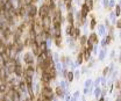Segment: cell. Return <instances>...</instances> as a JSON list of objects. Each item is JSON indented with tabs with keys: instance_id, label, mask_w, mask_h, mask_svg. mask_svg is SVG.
Segmentation results:
<instances>
[{
	"instance_id": "6da1fadb",
	"label": "cell",
	"mask_w": 121,
	"mask_h": 101,
	"mask_svg": "<svg viewBox=\"0 0 121 101\" xmlns=\"http://www.w3.org/2000/svg\"><path fill=\"white\" fill-rule=\"evenodd\" d=\"M49 13H50V8H49V6L48 5H43V6H41L40 7V9H38V14H40V18H45V16H48L49 15Z\"/></svg>"
},
{
	"instance_id": "9a60e30c",
	"label": "cell",
	"mask_w": 121,
	"mask_h": 101,
	"mask_svg": "<svg viewBox=\"0 0 121 101\" xmlns=\"http://www.w3.org/2000/svg\"><path fill=\"white\" fill-rule=\"evenodd\" d=\"M105 54H106V51H105V49H102L100 51V55H99V61H102L105 58Z\"/></svg>"
},
{
	"instance_id": "ac0fdd59",
	"label": "cell",
	"mask_w": 121,
	"mask_h": 101,
	"mask_svg": "<svg viewBox=\"0 0 121 101\" xmlns=\"http://www.w3.org/2000/svg\"><path fill=\"white\" fill-rule=\"evenodd\" d=\"M68 21H69V23H70V25H72V23H73V16H72V14H71V13H69V15H68Z\"/></svg>"
},
{
	"instance_id": "7402d4cb",
	"label": "cell",
	"mask_w": 121,
	"mask_h": 101,
	"mask_svg": "<svg viewBox=\"0 0 121 101\" xmlns=\"http://www.w3.org/2000/svg\"><path fill=\"white\" fill-rule=\"evenodd\" d=\"M56 94H57V95H60V97L63 95V90H62L60 87H57V88H56Z\"/></svg>"
},
{
	"instance_id": "8992f818",
	"label": "cell",
	"mask_w": 121,
	"mask_h": 101,
	"mask_svg": "<svg viewBox=\"0 0 121 101\" xmlns=\"http://www.w3.org/2000/svg\"><path fill=\"white\" fill-rule=\"evenodd\" d=\"M60 23H62V19L60 16H54L53 18V25H54V28H60Z\"/></svg>"
},
{
	"instance_id": "5bb4252c",
	"label": "cell",
	"mask_w": 121,
	"mask_h": 101,
	"mask_svg": "<svg viewBox=\"0 0 121 101\" xmlns=\"http://www.w3.org/2000/svg\"><path fill=\"white\" fill-rule=\"evenodd\" d=\"M100 94H101V90H100L99 87H95V90H94V95H95V98L98 99V98L100 97Z\"/></svg>"
},
{
	"instance_id": "4dcf8cb0",
	"label": "cell",
	"mask_w": 121,
	"mask_h": 101,
	"mask_svg": "<svg viewBox=\"0 0 121 101\" xmlns=\"http://www.w3.org/2000/svg\"><path fill=\"white\" fill-rule=\"evenodd\" d=\"M117 28H121V19L117 21Z\"/></svg>"
},
{
	"instance_id": "3957f363",
	"label": "cell",
	"mask_w": 121,
	"mask_h": 101,
	"mask_svg": "<svg viewBox=\"0 0 121 101\" xmlns=\"http://www.w3.org/2000/svg\"><path fill=\"white\" fill-rule=\"evenodd\" d=\"M23 61H25V63L26 64H33L34 63V58H33V54H30V52H27L25 56H23Z\"/></svg>"
},
{
	"instance_id": "52a82bcc",
	"label": "cell",
	"mask_w": 121,
	"mask_h": 101,
	"mask_svg": "<svg viewBox=\"0 0 121 101\" xmlns=\"http://www.w3.org/2000/svg\"><path fill=\"white\" fill-rule=\"evenodd\" d=\"M31 49H33V55H36V56H38L40 55V49H38V43H36L35 41H33V43H31Z\"/></svg>"
},
{
	"instance_id": "9c48e42d",
	"label": "cell",
	"mask_w": 121,
	"mask_h": 101,
	"mask_svg": "<svg viewBox=\"0 0 121 101\" xmlns=\"http://www.w3.org/2000/svg\"><path fill=\"white\" fill-rule=\"evenodd\" d=\"M34 72H35L34 67L31 66V64H29V65H28V67H27V70L25 71V74H27V76H31V77H33Z\"/></svg>"
},
{
	"instance_id": "30bf717a",
	"label": "cell",
	"mask_w": 121,
	"mask_h": 101,
	"mask_svg": "<svg viewBox=\"0 0 121 101\" xmlns=\"http://www.w3.org/2000/svg\"><path fill=\"white\" fill-rule=\"evenodd\" d=\"M89 11H90V9H89V7H87V6H86V4H85V5L83 6V8H82V16H83V18H86V16H87Z\"/></svg>"
},
{
	"instance_id": "8fae6325",
	"label": "cell",
	"mask_w": 121,
	"mask_h": 101,
	"mask_svg": "<svg viewBox=\"0 0 121 101\" xmlns=\"http://www.w3.org/2000/svg\"><path fill=\"white\" fill-rule=\"evenodd\" d=\"M89 42L91 43H97L98 42V36H97V34H91L90 37H89Z\"/></svg>"
},
{
	"instance_id": "5b68a950",
	"label": "cell",
	"mask_w": 121,
	"mask_h": 101,
	"mask_svg": "<svg viewBox=\"0 0 121 101\" xmlns=\"http://www.w3.org/2000/svg\"><path fill=\"white\" fill-rule=\"evenodd\" d=\"M41 80H42V83H44L45 85H48L49 83H50V80H51V78H50V76L47 73V72H42V77H41Z\"/></svg>"
},
{
	"instance_id": "d6a6232c",
	"label": "cell",
	"mask_w": 121,
	"mask_h": 101,
	"mask_svg": "<svg viewBox=\"0 0 121 101\" xmlns=\"http://www.w3.org/2000/svg\"><path fill=\"white\" fill-rule=\"evenodd\" d=\"M108 2H110L108 0H104V6H105V7H107V6H108Z\"/></svg>"
},
{
	"instance_id": "4316f807",
	"label": "cell",
	"mask_w": 121,
	"mask_h": 101,
	"mask_svg": "<svg viewBox=\"0 0 121 101\" xmlns=\"http://www.w3.org/2000/svg\"><path fill=\"white\" fill-rule=\"evenodd\" d=\"M82 62H83V55L79 54V56H78V64H82Z\"/></svg>"
},
{
	"instance_id": "2e32d148",
	"label": "cell",
	"mask_w": 121,
	"mask_h": 101,
	"mask_svg": "<svg viewBox=\"0 0 121 101\" xmlns=\"http://www.w3.org/2000/svg\"><path fill=\"white\" fill-rule=\"evenodd\" d=\"M72 30H73V26H72V25H69V27L66 28V34H68V35H71Z\"/></svg>"
},
{
	"instance_id": "ffe728a7",
	"label": "cell",
	"mask_w": 121,
	"mask_h": 101,
	"mask_svg": "<svg viewBox=\"0 0 121 101\" xmlns=\"http://www.w3.org/2000/svg\"><path fill=\"white\" fill-rule=\"evenodd\" d=\"M60 42H62L60 36H58V37H55V43H56V45H57V47H60Z\"/></svg>"
},
{
	"instance_id": "cb8c5ba5",
	"label": "cell",
	"mask_w": 121,
	"mask_h": 101,
	"mask_svg": "<svg viewBox=\"0 0 121 101\" xmlns=\"http://www.w3.org/2000/svg\"><path fill=\"white\" fill-rule=\"evenodd\" d=\"M90 57H91V54H90V50H86L85 51V59H90Z\"/></svg>"
},
{
	"instance_id": "7a4b0ae2",
	"label": "cell",
	"mask_w": 121,
	"mask_h": 101,
	"mask_svg": "<svg viewBox=\"0 0 121 101\" xmlns=\"http://www.w3.org/2000/svg\"><path fill=\"white\" fill-rule=\"evenodd\" d=\"M26 13L28 14V16L30 18H34L36 14H37V7L36 6H34V5H27V7H26Z\"/></svg>"
},
{
	"instance_id": "f1b7e54d",
	"label": "cell",
	"mask_w": 121,
	"mask_h": 101,
	"mask_svg": "<svg viewBox=\"0 0 121 101\" xmlns=\"http://www.w3.org/2000/svg\"><path fill=\"white\" fill-rule=\"evenodd\" d=\"M91 85H92V80H91V79H89V80L86 81V84H85V87H90Z\"/></svg>"
},
{
	"instance_id": "e575fe53",
	"label": "cell",
	"mask_w": 121,
	"mask_h": 101,
	"mask_svg": "<svg viewBox=\"0 0 121 101\" xmlns=\"http://www.w3.org/2000/svg\"><path fill=\"white\" fill-rule=\"evenodd\" d=\"M107 72H108V67H106V69L104 70V74H107Z\"/></svg>"
},
{
	"instance_id": "1f68e13d",
	"label": "cell",
	"mask_w": 121,
	"mask_h": 101,
	"mask_svg": "<svg viewBox=\"0 0 121 101\" xmlns=\"http://www.w3.org/2000/svg\"><path fill=\"white\" fill-rule=\"evenodd\" d=\"M99 83H100V78H98V79L95 80V83H94V85H95V86H98V85H99Z\"/></svg>"
},
{
	"instance_id": "83f0119b",
	"label": "cell",
	"mask_w": 121,
	"mask_h": 101,
	"mask_svg": "<svg viewBox=\"0 0 121 101\" xmlns=\"http://www.w3.org/2000/svg\"><path fill=\"white\" fill-rule=\"evenodd\" d=\"M94 27H95V20L93 19V20L91 21V27H90V28H91V29H93Z\"/></svg>"
},
{
	"instance_id": "f546056e",
	"label": "cell",
	"mask_w": 121,
	"mask_h": 101,
	"mask_svg": "<svg viewBox=\"0 0 121 101\" xmlns=\"http://www.w3.org/2000/svg\"><path fill=\"white\" fill-rule=\"evenodd\" d=\"M114 5H115V2H114V0H111V1L108 2V6H110V7H114Z\"/></svg>"
},
{
	"instance_id": "4fadbf2b",
	"label": "cell",
	"mask_w": 121,
	"mask_h": 101,
	"mask_svg": "<svg viewBox=\"0 0 121 101\" xmlns=\"http://www.w3.org/2000/svg\"><path fill=\"white\" fill-rule=\"evenodd\" d=\"M60 33H62L60 28H55L54 32H53V35H54L55 37H58V36H60Z\"/></svg>"
},
{
	"instance_id": "603a6c76",
	"label": "cell",
	"mask_w": 121,
	"mask_h": 101,
	"mask_svg": "<svg viewBox=\"0 0 121 101\" xmlns=\"http://www.w3.org/2000/svg\"><path fill=\"white\" fill-rule=\"evenodd\" d=\"M86 42H87V37H86V36H82V37H80V43H82V44H85Z\"/></svg>"
},
{
	"instance_id": "d590c367",
	"label": "cell",
	"mask_w": 121,
	"mask_h": 101,
	"mask_svg": "<svg viewBox=\"0 0 121 101\" xmlns=\"http://www.w3.org/2000/svg\"><path fill=\"white\" fill-rule=\"evenodd\" d=\"M114 54H115V51H114V50H113V51H112V55H111V57H112V58H113V57H114Z\"/></svg>"
},
{
	"instance_id": "d6986e66",
	"label": "cell",
	"mask_w": 121,
	"mask_h": 101,
	"mask_svg": "<svg viewBox=\"0 0 121 101\" xmlns=\"http://www.w3.org/2000/svg\"><path fill=\"white\" fill-rule=\"evenodd\" d=\"M86 6L89 7V9H92L93 8V1L92 0H87L86 1Z\"/></svg>"
},
{
	"instance_id": "7c38bea8",
	"label": "cell",
	"mask_w": 121,
	"mask_h": 101,
	"mask_svg": "<svg viewBox=\"0 0 121 101\" xmlns=\"http://www.w3.org/2000/svg\"><path fill=\"white\" fill-rule=\"evenodd\" d=\"M71 35H72L75 38L79 37V35H80V29H79V28H73V30H72Z\"/></svg>"
},
{
	"instance_id": "e0dca14e",
	"label": "cell",
	"mask_w": 121,
	"mask_h": 101,
	"mask_svg": "<svg viewBox=\"0 0 121 101\" xmlns=\"http://www.w3.org/2000/svg\"><path fill=\"white\" fill-rule=\"evenodd\" d=\"M66 77H68L69 81L71 83V81H72V79H73V73H72V72H66Z\"/></svg>"
},
{
	"instance_id": "484cf974",
	"label": "cell",
	"mask_w": 121,
	"mask_h": 101,
	"mask_svg": "<svg viewBox=\"0 0 121 101\" xmlns=\"http://www.w3.org/2000/svg\"><path fill=\"white\" fill-rule=\"evenodd\" d=\"M115 13H111V20H112V22H115Z\"/></svg>"
},
{
	"instance_id": "d4e9b609",
	"label": "cell",
	"mask_w": 121,
	"mask_h": 101,
	"mask_svg": "<svg viewBox=\"0 0 121 101\" xmlns=\"http://www.w3.org/2000/svg\"><path fill=\"white\" fill-rule=\"evenodd\" d=\"M114 13H115V15H117V16L120 14V7H119V6H117V7H115V12H114Z\"/></svg>"
},
{
	"instance_id": "44dd1931",
	"label": "cell",
	"mask_w": 121,
	"mask_h": 101,
	"mask_svg": "<svg viewBox=\"0 0 121 101\" xmlns=\"http://www.w3.org/2000/svg\"><path fill=\"white\" fill-rule=\"evenodd\" d=\"M105 34V27L104 26H99V35H104Z\"/></svg>"
},
{
	"instance_id": "277c9868",
	"label": "cell",
	"mask_w": 121,
	"mask_h": 101,
	"mask_svg": "<svg viewBox=\"0 0 121 101\" xmlns=\"http://www.w3.org/2000/svg\"><path fill=\"white\" fill-rule=\"evenodd\" d=\"M14 73L18 76V77H21L23 74V69L20 65V63H16L15 64V69H14Z\"/></svg>"
},
{
	"instance_id": "836d02e7",
	"label": "cell",
	"mask_w": 121,
	"mask_h": 101,
	"mask_svg": "<svg viewBox=\"0 0 121 101\" xmlns=\"http://www.w3.org/2000/svg\"><path fill=\"white\" fill-rule=\"evenodd\" d=\"M89 92H90V90H87V87H85V90H84V93H85V94H87Z\"/></svg>"
},
{
	"instance_id": "ba28073f",
	"label": "cell",
	"mask_w": 121,
	"mask_h": 101,
	"mask_svg": "<svg viewBox=\"0 0 121 101\" xmlns=\"http://www.w3.org/2000/svg\"><path fill=\"white\" fill-rule=\"evenodd\" d=\"M4 8H5V11H11V9L13 8V2H12L11 0H7V1L4 4Z\"/></svg>"
}]
</instances>
